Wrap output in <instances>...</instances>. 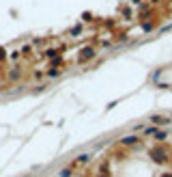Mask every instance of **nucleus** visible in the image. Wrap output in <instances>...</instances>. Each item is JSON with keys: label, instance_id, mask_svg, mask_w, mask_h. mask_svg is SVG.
Segmentation results:
<instances>
[{"label": "nucleus", "instance_id": "f257e3e1", "mask_svg": "<svg viewBox=\"0 0 172 177\" xmlns=\"http://www.w3.org/2000/svg\"><path fill=\"white\" fill-rule=\"evenodd\" d=\"M92 54H95V52H92L90 48H84V50H82V56H80V61H86V58H90Z\"/></svg>", "mask_w": 172, "mask_h": 177}, {"label": "nucleus", "instance_id": "f03ea898", "mask_svg": "<svg viewBox=\"0 0 172 177\" xmlns=\"http://www.w3.org/2000/svg\"><path fill=\"white\" fill-rule=\"evenodd\" d=\"M151 121H153V123H157V125H164V123H168V119H166V117H151Z\"/></svg>", "mask_w": 172, "mask_h": 177}, {"label": "nucleus", "instance_id": "7ed1b4c3", "mask_svg": "<svg viewBox=\"0 0 172 177\" xmlns=\"http://www.w3.org/2000/svg\"><path fill=\"white\" fill-rule=\"evenodd\" d=\"M153 160H155V162H164L166 158H164V153H161V151H157V149H155V151H153Z\"/></svg>", "mask_w": 172, "mask_h": 177}, {"label": "nucleus", "instance_id": "20e7f679", "mask_svg": "<svg viewBox=\"0 0 172 177\" xmlns=\"http://www.w3.org/2000/svg\"><path fill=\"white\" fill-rule=\"evenodd\" d=\"M121 143H123V145H133V143H138V138H135V136H125Z\"/></svg>", "mask_w": 172, "mask_h": 177}, {"label": "nucleus", "instance_id": "39448f33", "mask_svg": "<svg viewBox=\"0 0 172 177\" xmlns=\"http://www.w3.org/2000/svg\"><path fill=\"white\" fill-rule=\"evenodd\" d=\"M164 177H172V173H166V175H164Z\"/></svg>", "mask_w": 172, "mask_h": 177}]
</instances>
